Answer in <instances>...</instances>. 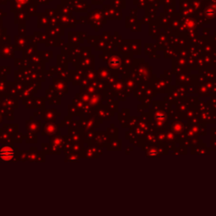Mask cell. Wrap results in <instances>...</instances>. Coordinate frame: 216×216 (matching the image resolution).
<instances>
[{
	"label": "cell",
	"mask_w": 216,
	"mask_h": 216,
	"mask_svg": "<svg viewBox=\"0 0 216 216\" xmlns=\"http://www.w3.org/2000/svg\"><path fill=\"white\" fill-rule=\"evenodd\" d=\"M15 156V149L10 146H3L0 148V159L3 161H11Z\"/></svg>",
	"instance_id": "6da1fadb"
}]
</instances>
